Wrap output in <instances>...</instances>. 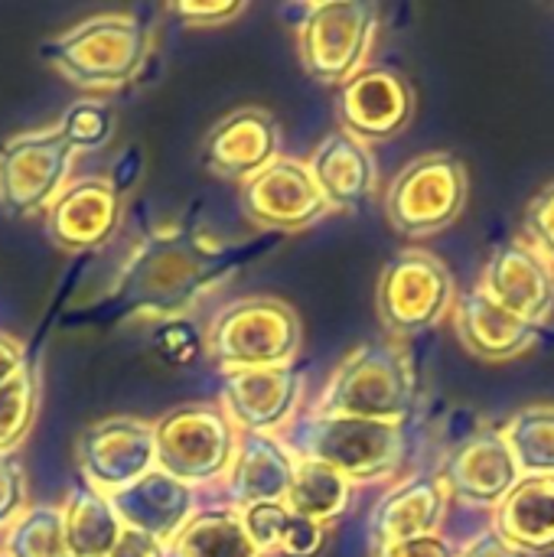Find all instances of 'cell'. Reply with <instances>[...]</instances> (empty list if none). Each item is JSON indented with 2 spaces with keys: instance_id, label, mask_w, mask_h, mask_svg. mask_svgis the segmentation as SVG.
I'll return each mask as SVG.
<instances>
[{
  "instance_id": "cell-1",
  "label": "cell",
  "mask_w": 554,
  "mask_h": 557,
  "mask_svg": "<svg viewBox=\"0 0 554 557\" xmlns=\"http://www.w3.org/2000/svg\"><path fill=\"white\" fill-rule=\"evenodd\" d=\"M229 255L206 242L173 232L150 235L124 264L118 294L140 317L180 320L229 271Z\"/></svg>"
},
{
  "instance_id": "cell-2",
  "label": "cell",
  "mask_w": 554,
  "mask_h": 557,
  "mask_svg": "<svg viewBox=\"0 0 554 557\" xmlns=\"http://www.w3.org/2000/svg\"><path fill=\"white\" fill-rule=\"evenodd\" d=\"M297 460H317L353 486L392 480L408 457V424H382L340 414H297L281 434Z\"/></svg>"
},
{
  "instance_id": "cell-3",
  "label": "cell",
  "mask_w": 554,
  "mask_h": 557,
  "mask_svg": "<svg viewBox=\"0 0 554 557\" xmlns=\"http://www.w3.org/2000/svg\"><path fill=\"white\" fill-rule=\"evenodd\" d=\"M415 369L395 339H372L356 346L323 385L313 411L362 418L382 424H408L415 414Z\"/></svg>"
},
{
  "instance_id": "cell-4",
  "label": "cell",
  "mask_w": 554,
  "mask_h": 557,
  "mask_svg": "<svg viewBox=\"0 0 554 557\" xmlns=\"http://www.w3.org/2000/svg\"><path fill=\"white\" fill-rule=\"evenodd\" d=\"M39 55L65 82L111 91L137 75L147 55V26L131 13H98L42 39Z\"/></svg>"
},
{
  "instance_id": "cell-5",
  "label": "cell",
  "mask_w": 554,
  "mask_h": 557,
  "mask_svg": "<svg viewBox=\"0 0 554 557\" xmlns=\"http://www.w3.org/2000/svg\"><path fill=\"white\" fill-rule=\"evenodd\" d=\"M304 343L300 317L278 297H245L222 307L206 330V352L232 375L248 369L294 366Z\"/></svg>"
},
{
  "instance_id": "cell-6",
  "label": "cell",
  "mask_w": 554,
  "mask_h": 557,
  "mask_svg": "<svg viewBox=\"0 0 554 557\" xmlns=\"http://www.w3.org/2000/svg\"><path fill=\"white\" fill-rule=\"evenodd\" d=\"M379 23V7L369 0H323L304 7L297 20L300 65L323 85L349 82L366 69Z\"/></svg>"
},
{
  "instance_id": "cell-7",
  "label": "cell",
  "mask_w": 554,
  "mask_h": 557,
  "mask_svg": "<svg viewBox=\"0 0 554 557\" xmlns=\"http://www.w3.org/2000/svg\"><path fill=\"white\" fill-rule=\"evenodd\" d=\"M470 193V176L460 157L447 150L421 153L385 189V219L398 235L428 238L451 228Z\"/></svg>"
},
{
  "instance_id": "cell-8",
  "label": "cell",
  "mask_w": 554,
  "mask_h": 557,
  "mask_svg": "<svg viewBox=\"0 0 554 557\" xmlns=\"http://www.w3.org/2000/svg\"><path fill=\"white\" fill-rule=\"evenodd\" d=\"M457 284L451 268L421 248L398 251L379 274L376 307L392 336H415L454 313Z\"/></svg>"
},
{
  "instance_id": "cell-9",
  "label": "cell",
  "mask_w": 554,
  "mask_h": 557,
  "mask_svg": "<svg viewBox=\"0 0 554 557\" xmlns=\"http://www.w3.org/2000/svg\"><path fill=\"white\" fill-rule=\"evenodd\" d=\"M157 470L193 486L225 480L235 447L238 428L216 405H183L167 411L157 424Z\"/></svg>"
},
{
  "instance_id": "cell-10",
  "label": "cell",
  "mask_w": 554,
  "mask_h": 557,
  "mask_svg": "<svg viewBox=\"0 0 554 557\" xmlns=\"http://www.w3.org/2000/svg\"><path fill=\"white\" fill-rule=\"evenodd\" d=\"M75 150L59 127L13 134L0 147V209L7 215H33L52 206L69 186Z\"/></svg>"
},
{
  "instance_id": "cell-11",
  "label": "cell",
  "mask_w": 554,
  "mask_h": 557,
  "mask_svg": "<svg viewBox=\"0 0 554 557\" xmlns=\"http://www.w3.org/2000/svg\"><path fill=\"white\" fill-rule=\"evenodd\" d=\"M75 460L88 490L114 499L150 470H157V431L140 418H104L75 441Z\"/></svg>"
},
{
  "instance_id": "cell-12",
  "label": "cell",
  "mask_w": 554,
  "mask_h": 557,
  "mask_svg": "<svg viewBox=\"0 0 554 557\" xmlns=\"http://www.w3.org/2000/svg\"><path fill=\"white\" fill-rule=\"evenodd\" d=\"M242 209L248 222L264 232H300L330 212L307 160L300 157H278L261 173L245 180Z\"/></svg>"
},
{
  "instance_id": "cell-13",
  "label": "cell",
  "mask_w": 554,
  "mask_h": 557,
  "mask_svg": "<svg viewBox=\"0 0 554 557\" xmlns=\"http://www.w3.org/2000/svg\"><path fill=\"white\" fill-rule=\"evenodd\" d=\"M438 476L451 499L473 509H496L522 480L500 428H477L454 444L438 467Z\"/></svg>"
},
{
  "instance_id": "cell-14",
  "label": "cell",
  "mask_w": 554,
  "mask_h": 557,
  "mask_svg": "<svg viewBox=\"0 0 554 557\" xmlns=\"http://www.w3.org/2000/svg\"><path fill=\"white\" fill-rule=\"evenodd\" d=\"M336 114L346 134L359 137L362 144L389 140L415 114V91L405 75L382 65L359 69L349 82L340 85Z\"/></svg>"
},
{
  "instance_id": "cell-15",
  "label": "cell",
  "mask_w": 554,
  "mask_h": 557,
  "mask_svg": "<svg viewBox=\"0 0 554 557\" xmlns=\"http://www.w3.org/2000/svg\"><path fill=\"white\" fill-rule=\"evenodd\" d=\"M304 375L297 366L232 372L222 388V411L242 434H281L300 408Z\"/></svg>"
},
{
  "instance_id": "cell-16",
  "label": "cell",
  "mask_w": 554,
  "mask_h": 557,
  "mask_svg": "<svg viewBox=\"0 0 554 557\" xmlns=\"http://www.w3.org/2000/svg\"><path fill=\"white\" fill-rule=\"evenodd\" d=\"M480 287L526 323H549L554 313V264L526 238L500 245L487 268Z\"/></svg>"
},
{
  "instance_id": "cell-17",
  "label": "cell",
  "mask_w": 554,
  "mask_h": 557,
  "mask_svg": "<svg viewBox=\"0 0 554 557\" xmlns=\"http://www.w3.org/2000/svg\"><path fill=\"white\" fill-rule=\"evenodd\" d=\"M281 157V127L271 111L248 104L222 117L206 144H202V163L219 180L245 183L255 173H261L268 163Z\"/></svg>"
},
{
  "instance_id": "cell-18",
  "label": "cell",
  "mask_w": 554,
  "mask_h": 557,
  "mask_svg": "<svg viewBox=\"0 0 554 557\" xmlns=\"http://www.w3.org/2000/svg\"><path fill=\"white\" fill-rule=\"evenodd\" d=\"M451 320H454V333L464 343V349L483 362L519 359V356L532 352L542 339V326L526 323L522 317L509 313L480 284L457 294Z\"/></svg>"
},
{
  "instance_id": "cell-19",
  "label": "cell",
  "mask_w": 554,
  "mask_h": 557,
  "mask_svg": "<svg viewBox=\"0 0 554 557\" xmlns=\"http://www.w3.org/2000/svg\"><path fill=\"white\" fill-rule=\"evenodd\" d=\"M121 222V196L111 180H72L46 209L49 238L65 251H88L104 245Z\"/></svg>"
},
{
  "instance_id": "cell-20",
  "label": "cell",
  "mask_w": 554,
  "mask_h": 557,
  "mask_svg": "<svg viewBox=\"0 0 554 557\" xmlns=\"http://www.w3.org/2000/svg\"><path fill=\"white\" fill-rule=\"evenodd\" d=\"M451 496L434 473H415L402 483H395L372 509L369 519V535L376 552L398 545V542H411V539H424V535H438L441 522L447 516Z\"/></svg>"
},
{
  "instance_id": "cell-21",
  "label": "cell",
  "mask_w": 554,
  "mask_h": 557,
  "mask_svg": "<svg viewBox=\"0 0 554 557\" xmlns=\"http://www.w3.org/2000/svg\"><path fill=\"white\" fill-rule=\"evenodd\" d=\"M307 166L313 173V183L320 186L330 212H353L362 209L376 189H379V163L372 157V147L359 137L340 131H330L313 153L307 157Z\"/></svg>"
},
{
  "instance_id": "cell-22",
  "label": "cell",
  "mask_w": 554,
  "mask_h": 557,
  "mask_svg": "<svg viewBox=\"0 0 554 557\" xmlns=\"http://www.w3.org/2000/svg\"><path fill=\"white\" fill-rule=\"evenodd\" d=\"M297 457L278 434H242L235 460L225 473L232 509H248L258 503H284L294 480Z\"/></svg>"
},
{
  "instance_id": "cell-23",
  "label": "cell",
  "mask_w": 554,
  "mask_h": 557,
  "mask_svg": "<svg viewBox=\"0 0 554 557\" xmlns=\"http://www.w3.org/2000/svg\"><path fill=\"white\" fill-rule=\"evenodd\" d=\"M493 532L519 555H552L554 476H522L493 509Z\"/></svg>"
},
{
  "instance_id": "cell-24",
  "label": "cell",
  "mask_w": 554,
  "mask_h": 557,
  "mask_svg": "<svg viewBox=\"0 0 554 557\" xmlns=\"http://www.w3.org/2000/svg\"><path fill=\"white\" fill-rule=\"evenodd\" d=\"M114 512L127 529L147 532L163 545L189 522L193 516V490L160 470H150L144 480L118 493Z\"/></svg>"
},
{
  "instance_id": "cell-25",
  "label": "cell",
  "mask_w": 554,
  "mask_h": 557,
  "mask_svg": "<svg viewBox=\"0 0 554 557\" xmlns=\"http://www.w3.org/2000/svg\"><path fill=\"white\" fill-rule=\"evenodd\" d=\"M238 512H242L248 539L264 557H320L327 548L330 529L291 512L284 503H258Z\"/></svg>"
},
{
  "instance_id": "cell-26",
  "label": "cell",
  "mask_w": 554,
  "mask_h": 557,
  "mask_svg": "<svg viewBox=\"0 0 554 557\" xmlns=\"http://www.w3.org/2000/svg\"><path fill=\"white\" fill-rule=\"evenodd\" d=\"M167 557H264L245 532L242 512L216 506L189 516V522L167 542Z\"/></svg>"
},
{
  "instance_id": "cell-27",
  "label": "cell",
  "mask_w": 554,
  "mask_h": 557,
  "mask_svg": "<svg viewBox=\"0 0 554 557\" xmlns=\"http://www.w3.org/2000/svg\"><path fill=\"white\" fill-rule=\"evenodd\" d=\"M65 542L72 557H108L118 545L124 522L114 512V503L88 486L69 493V499L59 506Z\"/></svg>"
},
{
  "instance_id": "cell-28",
  "label": "cell",
  "mask_w": 554,
  "mask_h": 557,
  "mask_svg": "<svg viewBox=\"0 0 554 557\" xmlns=\"http://www.w3.org/2000/svg\"><path fill=\"white\" fill-rule=\"evenodd\" d=\"M349 503H353V483L343 473L317 460H297L294 480L284 499L291 512L330 529L336 519L349 512Z\"/></svg>"
},
{
  "instance_id": "cell-29",
  "label": "cell",
  "mask_w": 554,
  "mask_h": 557,
  "mask_svg": "<svg viewBox=\"0 0 554 557\" xmlns=\"http://www.w3.org/2000/svg\"><path fill=\"white\" fill-rule=\"evenodd\" d=\"M500 431L522 476H554V405L519 408Z\"/></svg>"
},
{
  "instance_id": "cell-30",
  "label": "cell",
  "mask_w": 554,
  "mask_h": 557,
  "mask_svg": "<svg viewBox=\"0 0 554 557\" xmlns=\"http://www.w3.org/2000/svg\"><path fill=\"white\" fill-rule=\"evenodd\" d=\"M0 557H72L62 512L52 506L23 509L0 532Z\"/></svg>"
},
{
  "instance_id": "cell-31",
  "label": "cell",
  "mask_w": 554,
  "mask_h": 557,
  "mask_svg": "<svg viewBox=\"0 0 554 557\" xmlns=\"http://www.w3.org/2000/svg\"><path fill=\"white\" fill-rule=\"evenodd\" d=\"M36 375L26 366L0 388V454H13L33 428L36 414Z\"/></svg>"
},
{
  "instance_id": "cell-32",
  "label": "cell",
  "mask_w": 554,
  "mask_h": 557,
  "mask_svg": "<svg viewBox=\"0 0 554 557\" xmlns=\"http://www.w3.org/2000/svg\"><path fill=\"white\" fill-rule=\"evenodd\" d=\"M59 134L69 140L72 150H91V147H101L108 137H111V127H114V114L108 104L101 101H75L62 121L56 124Z\"/></svg>"
},
{
  "instance_id": "cell-33",
  "label": "cell",
  "mask_w": 554,
  "mask_h": 557,
  "mask_svg": "<svg viewBox=\"0 0 554 557\" xmlns=\"http://www.w3.org/2000/svg\"><path fill=\"white\" fill-rule=\"evenodd\" d=\"M206 349V339L196 333L189 320H163L157 326V352L173 366H193Z\"/></svg>"
},
{
  "instance_id": "cell-34",
  "label": "cell",
  "mask_w": 554,
  "mask_h": 557,
  "mask_svg": "<svg viewBox=\"0 0 554 557\" xmlns=\"http://www.w3.org/2000/svg\"><path fill=\"white\" fill-rule=\"evenodd\" d=\"M526 242L554 264V180L532 196L526 209Z\"/></svg>"
},
{
  "instance_id": "cell-35",
  "label": "cell",
  "mask_w": 554,
  "mask_h": 557,
  "mask_svg": "<svg viewBox=\"0 0 554 557\" xmlns=\"http://www.w3.org/2000/svg\"><path fill=\"white\" fill-rule=\"evenodd\" d=\"M26 509V470L16 454H0V532Z\"/></svg>"
},
{
  "instance_id": "cell-36",
  "label": "cell",
  "mask_w": 554,
  "mask_h": 557,
  "mask_svg": "<svg viewBox=\"0 0 554 557\" xmlns=\"http://www.w3.org/2000/svg\"><path fill=\"white\" fill-rule=\"evenodd\" d=\"M242 10H245V3H176L173 7V13L193 26H219V23L238 16Z\"/></svg>"
},
{
  "instance_id": "cell-37",
  "label": "cell",
  "mask_w": 554,
  "mask_h": 557,
  "mask_svg": "<svg viewBox=\"0 0 554 557\" xmlns=\"http://www.w3.org/2000/svg\"><path fill=\"white\" fill-rule=\"evenodd\" d=\"M379 557H457V548L451 539L438 535H424V539H411V542H398L382 548Z\"/></svg>"
},
{
  "instance_id": "cell-38",
  "label": "cell",
  "mask_w": 554,
  "mask_h": 557,
  "mask_svg": "<svg viewBox=\"0 0 554 557\" xmlns=\"http://www.w3.org/2000/svg\"><path fill=\"white\" fill-rule=\"evenodd\" d=\"M108 557H167V545L160 539L147 535V532H137V529L124 525L118 545L111 548Z\"/></svg>"
},
{
  "instance_id": "cell-39",
  "label": "cell",
  "mask_w": 554,
  "mask_h": 557,
  "mask_svg": "<svg viewBox=\"0 0 554 557\" xmlns=\"http://www.w3.org/2000/svg\"><path fill=\"white\" fill-rule=\"evenodd\" d=\"M457 557H526L519 555L516 548H509L493 529H483L480 535H473L467 545L457 548Z\"/></svg>"
},
{
  "instance_id": "cell-40",
  "label": "cell",
  "mask_w": 554,
  "mask_h": 557,
  "mask_svg": "<svg viewBox=\"0 0 554 557\" xmlns=\"http://www.w3.org/2000/svg\"><path fill=\"white\" fill-rule=\"evenodd\" d=\"M23 369H26V362H23V346H20L16 339H10V336L0 333V388H3L13 375H20Z\"/></svg>"
}]
</instances>
